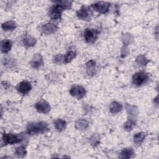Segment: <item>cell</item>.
I'll return each mask as SVG.
<instances>
[{
    "label": "cell",
    "mask_w": 159,
    "mask_h": 159,
    "mask_svg": "<svg viewBox=\"0 0 159 159\" xmlns=\"http://www.w3.org/2000/svg\"><path fill=\"white\" fill-rule=\"evenodd\" d=\"M57 4L53 6L49 11V16L52 19H58L61 17V12L66 9H68L71 5V2L70 1H57Z\"/></svg>",
    "instance_id": "1"
},
{
    "label": "cell",
    "mask_w": 159,
    "mask_h": 159,
    "mask_svg": "<svg viewBox=\"0 0 159 159\" xmlns=\"http://www.w3.org/2000/svg\"><path fill=\"white\" fill-rule=\"evenodd\" d=\"M48 130V124L41 121L35 123H30L27 127V133L29 134H40Z\"/></svg>",
    "instance_id": "2"
},
{
    "label": "cell",
    "mask_w": 159,
    "mask_h": 159,
    "mask_svg": "<svg viewBox=\"0 0 159 159\" xmlns=\"http://www.w3.org/2000/svg\"><path fill=\"white\" fill-rule=\"evenodd\" d=\"M99 34V31L96 29H87L84 32V37L86 42L93 43L96 41Z\"/></svg>",
    "instance_id": "3"
},
{
    "label": "cell",
    "mask_w": 159,
    "mask_h": 159,
    "mask_svg": "<svg viewBox=\"0 0 159 159\" xmlns=\"http://www.w3.org/2000/svg\"><path fill=\"white\" fill-rule=\"evenodd\" d=\"M22 138L19 135L14 134H4L2 136V140L6 144H14L20 142Z\"/></svg>",
    "instance_id": "4"
},
{
    "label": "cell",
    "mask_w": 159,
    "mask_h": 159,
    "mask_svg": "<svg viewBox=\"0 0 159 159\" xmlns=\"http://www.w3.org/2000/svg\"><path fill=\"white\" fill-rule=\"evenodd\" d=\"M91 7L96 11L101 14H106L109 11L110 3L107 2H97L91 4Z\"/></svg>",
    "instance_id": "5"
},
{
    "label": "cell",
    "mask_w": 159,
    "mask_h": 159,
    "mask_svg": "<svg viewBox=\"0 0 159 159\" xmlns=\"http://www.w3.org/2000/svg\"><path fill=\"white\" fill-rule=\"evenodd\" d=\"M148 80V75L145 72H138L134 75L132 82L136 86H140Z\"/></svg>",
    "instance_id": "6"
},
{
    "label": "cell",
    "mask_w": 159,
    "mask_h": 159,
    "mask_svg": "<svg viewBox=\"0 0 159 159\" xmlns=\"http://www.w3.org/2000/svg\"><path fill=\"white\" fill-rule=\"evenodd\" d=\"M70 93L72 96L80 99L84 96L86 94V90L81 86L75 85L71 88Z\"/></svg>",
    "instance_id": "7"
},
{
    "label": "cell",
    "mask_w": 159,
    "mask_h": 159,
    "mask_svg": "<svg viewBox=\"0 0 159 159\" xmlns=\"http://www.w3.org/2000/svg\"><path fill=\"white\" fill-rule=\"evenodd\" d=\"M35 107L40 113L47 114L50 111V106L49 104L44 100H41L37 102L35 105Z\"/></svg>",
    "instance_id": "8"
},
{
    "label": "cell",
    "mask_w": 159,
    "mask_h": 159,
    "mask_svg": "<svg viewBox=\"0 0 159 159\" xmlns=\"http://www.w3.org/2000/svg\"><path fill=\"white\" fill-rule=\"evenodd\" d=\"M76 14L78 17L80 19L84 20H89L91 19L90 16L91 12L90 11V9H89V8L87 7L82 6L81 8L76 12Z\"/></svg>",
    "instance_id": "9"
},
{
    "label": "cell",
    "mask_w": 159,
    "mask_h": 159,
    "mask_svg": "<svg viewBox=\"0 0 159 159\" xmlns=\"http://www.w3.org/2000/svg\"><path fill=\"white\" fill-rule=\"evenodd\" d=\"M31 84L30 83L26 81H23L20 82L17 86V90L19 93L22 94H25L28 93L31 89Z\"/></svg>",
    "instance_id": "10"
},
{
    "label": "cell",
    "mask_w": 159,
    "mask_h": 159,
    "mask_svg": "<svg viewBox=\"0 0 159 159\" xmlns=\"http://www.w3.org/2000/svg\"><path fill=\"white\" fill-rule=\"evenodd\" d=\"M41 30L45 34H50L54 33L57 30V26L53 23H47L42 26Z\"/></svg>",
    "instance_id": "11"
},
{
    "label": "cell",
    "mask_w": 159,
    "mask_h": 159,
    "mask_svg": "<svg viewBox=\"0 0 159 159\" xmlns=\"http://www.w3.org/2000/svg\"><path fill=\"white\" fill-rule=\"evenodd\" d=\"M43 64V58L40 54H35L33 57L30 61L31 66L34 68H38Z\"/></svg>",
    "instance_id": "12"
},
{
    "label": "cell",
    "mask_w": 159,
    "mask_h": 159,
    "mask_svg": "<svg viewBox=\"0 0 159 159\" xmlns=\"http://www.w3.org/2000/svg\"><path fill=\"white\" fill-rule=\"evenodd\" d=\"M88 122L85 119H79L75 123V127L78 130H86L88 127Z\"/></svg>",
    "instance_id": "13"
},
{
    "label": "cell",
    "mask_w": 159,
    "mask_h": 159,
    "mask_svg": "<svg viewBox=\"0 0 159 159\" xmlns=\"http://www.w3.org/2000/svg\"><path fill=\"white\" fill-rule=\"evenodd\" d=\"M86 72L89 75L93 76L96 73V61L93 60H89L86 63Z\"/></svg>",
    "instance_id": "14"
},
{
    "label": "cell",
    "mask_w": 159,
    "mask_h": 159,
    "mask_svg": "<svg viewBox=\"0 0 159 159\" xmlns=\"http://www.w3.org/2000/svg\"><path fill=\"white\" fill-rule=\"evenodd\" d=\"M11 47H12V43L9 40L6 39L1 42V50L3 53H8L10 51Z\"/></svg>",
    "instance_id": "15"
},
{
    "label": "cell",
    "mask_w": 159,
    "mask_h": 159,
    "mask_svg": "<svg viewBox=\"0 0 159 159\" xmlns=\"http://www.w3.org/2000/svg\"><path fill=\"white\" fill-rule=\"evenodd\" d=\"M109 109H110V111L111 113L116 114L122 111V106L120 103L116 102V101H114L111 104Z\"/></svg>",
    "instance_id": "16"
},
{
    "label": "cell",
    "mask_w": 159,
    "mask_h": 159,
    "mask_svg": "<svg viewBox=\"0 0 159 159\" xmlns=\"http://www.w3.org/2000/svg\"><path fill=\"white\" fill-rule=\"evenodd\" d=\"M54 125L55 129L58 130V131H62L63 130L66 125V122L65 120L61 119H58L54 122Z\"/></svg>",
    "instance_id": "17"
},
{
    "label": "cell",
    "mask_w": 159,
    "mask_h": 159,
    "mask_svg": "<svg viewBox=\"0 0 159 159\" xmlns=\"http://www.w3.org/2000/svg\"><path fill=\"white\" fill-rule=\"evenodd\" d=\"M1 27L4 30H12L16 27V24L13 20H9L3 23Z\"/></svg>",
    "instance_id": "18"
},
{
    "label": "cell",
    "mask_w": 159,
    "mask_h": 159,
    "mask_svg": "<svg viewBox=\"0 0 159 159\" xmlns=\"http://www.w3.org/2000/svg\"><path fill=\"white\" fill-rule=\"evenodd\" d=\"M134 155V150L131 148L124 149L120 153V157L122 158H130Z\"/></svg>",
    "instance_id": "19"
},
{
    "label": "cell",
    "mask_w": 159,
    "mask_h": 159,
    "mask_svg": "<svg viewBox=\"0 0 159 159\" xmlns=\"http://www.w3.org/2000/svg\"><path fill=\"white\" fill-rule=\"evenodd\" d=\"M23 43L26 47H32L36 43V39L32 36H27L23 39Z\"/></svg>",
    "instance_id": "20"
},
{
    "label": "cell",
    "mask_w": 159,
    "mask_h": 159,
    "mask_svg": "<svg viewBox=\"0 0 159 159\" xmlns=\"http://www.w3.org/2000/svg\"><path fill=\"white\" fill-rule=\"evenodd\" d=\"M145 133L139 132V133H137L134 135V141L136 144L140 145L143 142V141L145 139Z\"/></svg>",
    "instance_id": "21"
},
{
    "label": "cell",
    "mask_w": 159,
    "mask_h": 159,
    "mask_svg": "<svg viewBox=\"0 0 159 159\" xmlns=\"http://www.w3.org/2000/svg\"><path fill=\"white\" fill-rule=\"evenodd\" d=\"M27 153L25 148L23 146H20L17 147L14 152V154L17 157H24Z\"/></svg>",
    "instance_id": "22"
},
{
    "label": "cell",
    "mask_w": 159,
    "mask_h": 159,
    "mask_svg": "<svg viewBox=\"0 0 159 159\" xmlns=\"http://www.w3.org/2000/svg\"><path fill=\"white\" fill-rule=\"evenodd\" d=\"M76 57V53L73 51L68 52L65 55H64V63H69Z\"/></svg>",
    "instance_id": "23"
},
{
    "label": "cell",
    "mask_w": 159,
    "mask_h": 159,
    "mask_svg": "<svg viewBox=\"0 0 159 159\" xmlns=\"http://www.w3.org/2000/svg\"><path fill=\"white\" fill-rule=\"evenodd\" d=\"M126 109H127V111L128 112V114L131 116H136L138 113V110L137 108L132 106H130V105H127L126 106Z\"/></svg>",
    "instance_id": "24"
},
{
    "label": "cell",
    "mask_w": 159,
    "mask_h": 159,
    "mask_svg": "<svg viewBox=\"0 0 159 159\" xmlns=\"http://www.w3.org/2000/svg\"><path fill=\"white\" fill-rule=\"evenodd\" d=\"M136 62L140 65H142L144 66L149 61L145 58V57L143 55H140L139 56H138L135 60Z\"/></svg>",
    "instance_id": "25"
},
{
    "label": "cell",
    "mask_w": 159,
    "mask_h": 159,
    "mask_svg": "<svg viewBox=\"0 0 159 159\" xmlns=\"http://www.w3.org/2000/svg\"><path fill=\"white\" fill-rule=\"evenodd\" d=\"M89 141L93 147H96L99 143V136L98 134H93L90 138Z\"/></svg>",
    "instance_id": "26"
},
{
    "label": "cell",
    "mask_w": 159,
    "mask_h": 159,
    "mask_svg": "<svg viewBox=\"0 0 159 159\" xmlns=\"http://www.w3.org/2000/svg\"><path fill=\"white\" fill-rule=\"evenodd\" d=\"M135 125V122L132 120V119H129L125 124H124V129L127 130V131H130L134 126Z\"/></svg>",
    "instance_id": "27"
},
{
    "label": "cell",
    "mask_w": 159,
    "mask_h": 159,
    "mask_svg": "<svg viewBox=\"0 0 159 159\" xmlns=\"http://www.w3.org/2000/svg\"><path fill=\"white\" fill-rule=\"evenodd\" d=\"M53 60L55 63H61L62 62H64V55H62L61 54H58L55 56Z\"/></svg>",
    "instance_id": "28"
},
{
    "label": "cell",
    "mask_w": 159,
    "mask_h": 159,
    "mask_svg": "<svg viewBox=\"0 0 159 159\" xmlns=\"http://www.w3.org/2000/svg\"><path fill=\"white\" fill-rule=\"evenodd\" d=\"M124 43H127V44L129 43L130 40H132V37L130 35H129V34H127V35H124Z\"/></svg>",
    "instance_id": "29"
}]
</instances>
